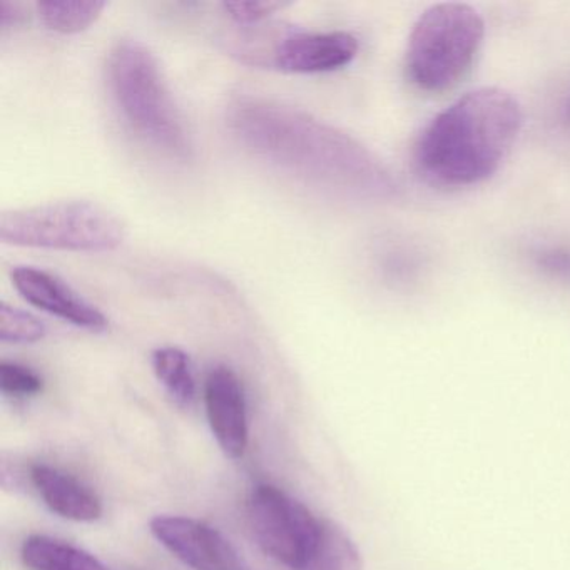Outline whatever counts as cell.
<instances>
[{
    "label": "cell",
    "mask_w": 570,
    "mask_h": 570,
    "mask_svg": "<svg viewBox=\"0 0 570 570\" xmlns=\"http://www.w3.org/2000/svg\"><path fill=\"white\" fill-rule=\"evenodd\" d=\"M239 146L268 168L346 198H386L390 173L358 141L315 116L266 98H239L226 112Z\"/></svg>",
    "instance_id": "cell-1"
},
{
    "label": "cell",
    "mask_w": 570,
    "mask_h": 570,
    "mask_svg": "<svg viewBox=\"0 0 570 570\" xmlns=\"http://www.w3.org/2000/svg\"><path fill=\"white\" fill-rule=\"evenodd\" d=\"M520 128L522 109L510 92L475 89L429 122L413 149V163L430 185H479L499 171Z\"/></svg>",
    "instance_id": "cell-2"
},
{
    "label": "cell",
    "mask_w": 570,
    "mask_h": 570,
    "mask_svg": "<svg viewBox=\"0 0 570 570\" xmlns=\"http://www.w3.org/2000/svg\"><path fill=\"white\" fill-rule=\"evenodd\" d=\"M109 95L122 121L146 145L171 159L193 158L191 135L153 52L136 39L112 46L106 62Z\"/></svg>",
    "instance_id": "cell-3"
},
{
    "label": "cell",
    "mask_w": 570,
    "mask_h": 570,
    "mask_svg": "<svg viewBox=\"0 0 570 570\" xmlns=\"http://www.w3.org/2000/svg\"><path fill=\"white\" fill-rule=\"evenodd\" d=\"M483 36L485 22L470 6L446 2L426 9L406 48L410 81L423 91H449L472 69Z\"/></svg>",
    "instance_id": "cell-4"
},
{
    "label": "cell",
    "mask_w": 570,
    "mask_h": 570,
    "mask_svg": "<svg viewBox=\"0 0 570 570\" xmlns=\"http://www.w3.org/2000/svg\"><path fill=\"white\" fill-rule=\"evenodd\" d=\"M125 238L121 219L88 199H62L0 215V239L8 245L105 253L119 248Z\"/></svg>",
    "instance_id": "cell-5"
},
{
    "label": "cell",
    "mask_w": 570,
    "mask_h": 570,
    "mask_svg": "<svg viewBox=\"0 0 570 570\" xmlns=\"http://www.w3.org/2000/svg\"><path fill=\"white\" fill-rule=\"evenodd\" d=\"M223 45L245 65L298 75L335 71L358 52V39L350 32H309L265 22L236 24Z\"/></svg>",
    "instance_id": "cell-6"
},
{
    "label": "cell",
    "mask_w": 570,
    "mask_h": 570,
    "mask_svg": "<svg viewBox=\"0 0 570 570\" xmlns=\"http://www.w3.org/2000/svg\"><path fill=\"white\" fill-rule=\"evenodd\" d=\"M249 527L259 549L295 569L318 539L323 519L278 487H255L248 503Z\"/></svg>",
    "instance_id": "cell-7"
},
{
    "label": "cell",
    "mask_w": 570,
    "mask_h": 570,
    "mask_svg": "<svg viewBox=\"0 0 570 570\" xmlns=\"http://www.w3.org/2000/svg\"><path fill=\"white\" fill-rule=\"evenodd\" d=\"M153 535L193 570H249L233 543L215 527L189 517L159 515Z\"/></svg>",
    "instance_id": "cell-8"
},
{
    "label": "cell",
    "mask_w": 570,
    "mask_h": 570,
    "mask_svg": "<svg viewBox=\"0 0 570 570\" xmlns=\"http://www.w3.org/2000/svg\"><path fill=\"white\" fill-rule=\"evenodd\" d=\"M12 283L26 302L49 315L91 332L108 328V318L95 305L86 302L71 286L46 269L16 266L12 269Z\"/></svg>",
    "instance_id": "cell-9"
},
{
    "label": "cell",
    "mask_w": 570,
    "mask_h": 570,
    "mask_svg": "<svg viewBox=\"0 0 570 570\" xmlns=\"http://www.w3.org/2000/svg\"><path fill=\"white\" fill-rule=\"evenodd\" d=\"M206 413L216 442L229 459H242L248 446L245 390L228 366H216L206 379Z\"/></svg>",
    "instance_id": "cell-10"
},
{
    "label": "cell",
    "mask_w": 570,
    "mask_h": 570,
    "mask_svg": "<svg viewBox=\"0 0 570 570\" xmlns=\"http://www.w3.org/2000/svg\"><path fill=\"white\" fill-rule=\"evenodd\" d=\"M32 482L46 505L75 522H95L102 515V503L88 485L55 466H32Z\"/></svg>",
    "instance_id": "cell-11"
},
{
    "label": "cell",
    "mask_w": 570,
    "mask_h": 570,
    "mask_svg": "<svg viewBox=\"0 0 570 570\" xmlns=\"http://www.w3.org/2000/svg\"><path fill=\"white\" fill-rule=\"evenodd\" d=\"M22 560L31 570H109L92 553L48 535L29 537Z\"/></svg>",
    "instance_id": "cell-12"
},
{
    "label": "cell",
    "mask_w": 570,
    "mask_h": 570,
    "mask_svg": "<svg viewBox=\"0 0 570 570\" xmlns=\"http://www.w3.org/2000/svg\"><path fill=\"white\" fill-rule=\"evenodd\" d=\"M363 562L355 542L348 533L323 520L318 539L313 543L305 559L292 570H362Z\"/></svg>",
    "instance_id": "cell-13"
},
{
    "label": "cell",
    "mask_w": 570,
    "mask_h": 570,
    "mask_svg": "<svg viewBox=\"0 0 570 570\" xmlns=\"http://www.w3.org/2000/svg\"><path fill=\"white\" fill-rule=\"evenodd\" d=\"M153 368L159 382L168 390L179 406L193 405L196 396V382L191 360L176 346H163L153 353Z\"/></svg>",
    "instance_id": "cell-14"
},
{
    "label": "cell",
    "mask_w": 570,
    "mask_h": 570,
    "mask_svg": "<svg viewBox=\"0 0 570 570\" xmlns=\"http://www.w3.org/2000/svg\"><path fill=\"white\" fill-rule=\"evenodd\" d=\"M106 2L101 0H41L39 18L52 31L75 35L85 31L101 16Z\"/></svg>",
    "instance_id": "cell-15"
},
{
    "label": "cell",
    "mask_w": 570,
    "mask_h": 570,
    "mask_svg": "<svg viewBox=\"0 0 570 570\" xmlns=\"http://www.w3.org/2000/svg\"><path fill=\"white\" fill-rule=\"evenodd\" d=\"M46 336V325L31 313L2 303L0 305V340L4 343H36Z\"/></svg>",
    "instance_id": "cell-16"
},
{
    "label": "cell",
    "mask_w": 570,
    "mask_h": 570,
    "mask_svg": "<svg viewBox=\"0 0 570 570\" xmlns=\"http://www.w3.org/2000/svg\"><path fill=\"white\" fill-rule=\"evenodd\" d=\"M41 376L29 368V366L19 365V363H0V389L6 395L11 396H32L42 392Z\"/></svg>",
    "instance_id": "cell-17"
},
{
    "label": "cell",
    "mask_w": 570,
    "mask_h": 570,
    "mask_svg": "<svg viewBox=\"0 0 570 570\" xmlns=\"http://www.w3.org/2000/svg\"><path fill=\"white\" fill-rule=\"evenodd\" d=\"M285 2H272V0H252V2H223L226 14L238 26L258 24L265 22L269 16L285 8Z\"/></svg>",
    "instance_id": "cell-18"
},
{
    "label": "cell",
    "mask_w": 570,
    "mask_h": 570,
    "mask_svg": "<svg viewBox=\"0 0 570 570\" xmlns=\"http://www.w3.org/2000/svg\"><path fill=\"white\" fill-rule=\"evenodd\" d=\"M24 19L26 11L22 9L21 4H18V2H8V0L0 2V26H2V28L19 24V22L24 21Z\"/></svg>",
    "instance_id": "cell-19"
},
{
    "label": "cell",
    "mask_w": 570,
    "mask_h": 570,
    "mask_svg": "<svg viewBox=\"0 0 570 570\" xmlns=\"http://www.w3.org/2000/svg\"><path fill=\"white\" fill-rule=\"evenodd\" d=\"M560 122L570 129V89L566 92L559 106Z\"/></svg>",
    "instance_id": "cell-20"
}]
</instances>
